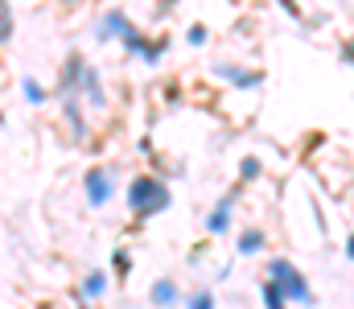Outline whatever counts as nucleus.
Listing matches in <instances>:
<instances>
[{"mask_svg": "<svg viewBox=\"0 0 354 309\" xmlns=\"http://www.w3.org/2000/svg\"><path fill=\"white\" fill-rule=\"evenodd\" d=\"M260 293H264V309H288V293H284L272 277L260 285Z\"/></svg>", "mask_w": 354, "mask_h": 309, "instance_id": "8", "label": "nucleus"}, {"mask_svg": "<svg viewBox=\"0 0 354 309\" xmlns=\"http://www.w3.org/2000/svg\"><path fill=\"white\" fill-rule=\"evenodd\" d=\"M165 46H169V41H165V37H157V41H145V46H140V54H136V58H140V62H145V66H157V62H161V50H165Z\"/></svg>", "mask_w": 354, "mask_h": 309, "instance_id": "13", "label": "nucleus"}, {"mask_svg": "<svg viewBox=\"0 0 354 309\" xmlns=\"http://www.w3.org/2000/svg\"><path fill=\"white\" fill-rule=\"evenodd\" d=\"M58 95H79L91 107H107V91H103V79L99 71L91 66L83 54H71L66 66H62V79H58Z\"/></svg>", "mask_w": 354, "mask_h": 309, "instance_id": "1", "label": "nucleus"}, {"mask_svg": "<svg viewBox=\"0 0 354 309\" xmlns=\"http://www.w3.org/2000/svg\"><path fill=\"white\" fill-rule=\"evenodd\" d=\"M12 33H17V17H12V0H0V41L12 46Z\"/></svg>", "mask_w": 354, "mask_h": 309, "instance_id": "9", "label": "nucleus"}, {"mask_svg": "<svg viewBox=\"0 0 354 309\" xmlns=\"http://www.w3.org/2000/svg\"><path fill=\"white\" fill-rule=\"evenodd\" d=\"M342 58H346V62H354V37H351V41H342Z\"/></svg>", "mask_w": 354, "mask_h": 309, "instance_id": "18", "label": "nucleus"}, {"mask_svg": "<svg viewBox=\"0 0 354 309\" xmlns=\"http://www.w3.org/2000/svg\"><path fill=\"white\" fill-rule=\"evenodd\" d=\"M169 203H174V194H169V186H165L161 178H153V174L132 178V186H128V206H132V214L153 218V214L169 210Z\"/></svg>", "mask_w": 354, "mask_h": 309, "instance_id": "2", "label": "nucleus"}, {"mask_svg": "<svg viewBox=\"0 0 354 309\" xmlns=\"http://www.w3.org/2000/svg\"><path fill=\"white\" fill-rule=\"evenodd\" d=\"M231 206H235V194H227L223 203L210 210V218H206V231H210V235H223V231L231 227Z\"/></svg>", "mask_w": 354, "mask_h": 309, "instance_id": "7", "label": "nucleus"}, {"mask_svg": "<svg viewBox=\"0 0 354 309\" xmlns=\"http://www.w3.org/2000/svg\"><path fill=\"white\" fill-rule=\"evenodd\" d=\"M103 289H107V277L103 272H91L87 281H83V293L87 297H103Z\"/></svg>", "mask_w": 354, "mask_h": 309, "instance_id": "15", "label": "nucleus"}, {"mask_svg": "<svg viewBox=\"0 0 354 309\" xmlns=\"http://www.w3.org/2000/svg\"><path fill=\"white\" fill-rule=\"evenodd\" d=\"M132 29H136V25L128 21L124 8H107V12L95 21V41H124Z\"/></svg>", "mask_w": 354, "mask_h": 309, "instance_id": "6", "label": "nucleus"}, {"mask_svg": "<svg viewBox=\"0 0 354 309\" xmlns=\"http://www.w3.org/2000/svg\"><path fill=\"white\" fill-rule=\"evenodd\" d=\"M185 309H214V293H210V289H198V293H189Z\"/></svg>", "mask_w": 354, "mask_h": 309, "instance_id": "17", "label": "nucleus"}, {"mask_svg": "<svg viewBox=\"0 0 354 309\" xmlns=\"http://www.w3.org/2000/svg\"><path fill=\"white\" fill-rule=\"evenodd\" d=\"M153 306H161V309L177 306V285L174 281H157V285H153Z\"/></svg>", "mask_w": 354, "mask_h": 309, "instance_id": "11", "label": "nucleus"}, {"mask_svg": "<svg viewBox=\"0 0 354 309\" xmlns=\"http://www.w3.org/2000/svg\"><path fill=\"white\" fill-rule=\"evenodd\" d=\"M185 41H189L194 50H202V46L210 41V29H206V25H189V29H185Z\"/></svg>", "mask_w": 354, "mask_h": 309, "instance_id": "16", "label": "nucleus"}, {"mask_svg": "<svg viewBox=\"0 0 354 309\" xmlns=\"http://www.w3.org/2000/svg\"><path fill=\"white\" fill-rule=\"evenodd\" d=\"M264 247V231H256V227H248L243 235H239V256H256Z\"/></svg>", "mask_w": 354, "mask_h": 309, "instance_id": "12", "label": "nucleus"}, {"mask_svg": "<svg viewBox=\"0 0 354 309\" xmlns=\"http://www.w3.org/2000/svg\"><path fill=\"white\" fill-rule=\"evenodd\" d=\"M346 256H351V260H354V235H351V239H346Z\"/></svg>", "mask_w": 354, "mask_h": 309, "instance_id": "19", "label": "nucleus"}, {"mask_svg": "<svg viewBox=\"0 0 354 309\" xmlns=\"http://www.w3.org/2000/svg\"><path fill=\"white\" fill-rule=\"evenodd\" d=\"M21 95H25V103H29V107H41V103L50 100V91H46L37 79H21Z\"/></svg>", "mask_w": 354, "mask_h": 309, "instance_id": "10", "label": "nucleus"}, {"mask_svg": "<svg viewBox=\"0 0 354 309\" xmlns=\"http://www.w3.org/2000/svg\"><path fill=\"white\" fill-rule=\"evenodd\" d=\"M83 198H87L95 210L115 198V169H111V165H95V169L83 174Z\"/></svg>", "mask_w": 354, "mask_h": 309, "instance_id": "4", "label": "nucleus"}, {"mask_svg": "<svg viewBox=\"0 0 354 309\" xmlns=\"http://www.w3.org/2000/svg\"><path fill=\"white\" fill-rule=\"evenodd\" d=\"M210 75L223 79V83H231L235 91H256V87L264 83V71H248V66H239V62H214Z\"/></svg>", "mask_w": 354, "mask_h": 309, "instance_id": "5", "label": "nucleus"}, {"mask_svg": "<svg viewBox=\"0 0 354 309\" xmlns=\"http://www.w3.org/2000/svg\"><path fill=\"white\" fill-rule=\"evenodd\" d=\"M260 174H264V165H260V157H243V161H239V178H243V182H256Z\"/></svg>", "mask_w": 354, "mask_h": 309, "instance_id": "14", "label": "nucleus"}, {"mask_svg": "<svg viewBox=\"0 0 354 309\" xmlns=\"http://www.w3.org/2000/svg\"><path fill=\"white\" fill-rule=\"evenodd\" d=\"M268 277L288 293V301H301V306H313V293H309V281L292 268V260H284V256H276V260H268Z\"/></svg>", "mask_w": 354, "mask_h": 309, "instance_id": "3", "label": "nucleus"}]
</instances>
